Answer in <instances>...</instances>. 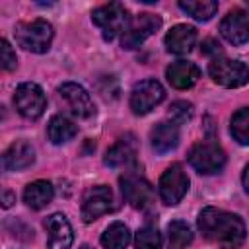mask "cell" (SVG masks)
Here are the masks:
<instances>
[{
  "instance_id": "cell-21",
  "label": "cell",
  "mask_w": 249,
  "mask_h": 249,
  "mask_svg": "<svg viewBox=\"0 0 249 249\" xmlns=\"http://www.w3.org/2000/svg\"><path fill=\"white\" fill-rule=\"evenodd\" d=\"M76 132H78L76 124L68 117H62V115H54L49 121V126H47V134H49V140L53 144L68 142V140H72L76 136Z\"/></svg>"
},
{
  "instance_id": "cell-29",
  "label": "cell",
  "mask_w": 249,
  "mask_h": 249,
  "mask_svg": "<svg viewBox=\"0 0 249 249\" xmlns=\"http://www.w3.org/2000/svg\"><path fill=\"white\" fill-rule=\"evenodd\" d=\"M206 54L208 53H220V45L216 43V41H212V39H208L206 43H204V49H202Z\"/></svg>"
},
{
  "instance_id": "cell-27",
  "label": "cell",
  "mask_w": 249,
  "mask_h": 249,
  "mask_svg": "<svg viewBox=\"0 0 249 249\" xmlns=\"http://www.w3.org/2000/svg\"><path fill=\"white\" fill-rule=\"evenodd\" d=\"M169 117H171V123L175 124L187 123L193 117V105L189 101H175L169 107Z\"/></svg>"
},
{
  "instance_id": "cell-10",
  "label": "cell",
  "mask_w": 249,
  "mask_h": 249,
  "mask_svg": "<svg viewBox=\"0 0 249 249\" xmlns=\"http://www.w3.org/2000/svg\"><path fill=\"white\" fill-rule=\"evenodd\" d=\"M121 191L134 208H150L154 202L152 185L136 171H124V175H121Z\"/></svg>"
},
{
  "instance_id": "cell-20",
  "label": "cell",
  "mask_w": 249,
  "mask_h": 249,
  "mask_svg": "<svg viewBox=\"0 0 249 249\" xmlns=\"http://www.w3.org/2000/svg\"><path fill=\"white\" fill-rule=\"evenodd\" d=\"M53 196H54V189L49 181H33L23 191V200L33 210H39V208L47 206L53 200Z\"/></svg>"
},
{
  "instance_id": "cell-23",
  "label": "cell",
  "mask_w": 249,
  "mask_h": 249,
  "mask_svg": "<svg viewBox=\"0 0 249 249\" xmlns=\"http://www.w3.org/2000/svg\"><path fill=\"white\" fill-rule=\"evenodd\" d=\"M179 8L187 12L196 21H208L218 12V2L214 0H181Z\"/></svg>"
},
{
  "instance_id": "cell-18",
  "label": "cell",
  "mask_w": 249,
  "mask_h": 249,
  "mask_svg": "<svg viewBox=\"0 0 249 249\" xmlns=\"http://www.w3.org/2000/svg\"><path fill=\"white\" fill-rule=\"evenodd\" d=\"M152 148L158 154H167L177 148L179 144V128L175 123H160L150 132Z\"/></svg>"
},
{
  "instance_id": "cell-12",
  "label": "cell",
  "mask_w": 249,
  "mask_h": 249,
  "mask_svg": "<svg viewBox=\"0 0 249 249\" xmlns=\"http://www.w3.org/2000/svg\"><path fill=\"white\" fill-rule=\"evenodd\" d=\"M111 202H113V193L109 187H105V185L91 187L86 193L84 202H82V220L86 224L97 220L99 216H103L111 210Z\"/></svg>"
},
{
  "instance_id": "cell-13",
  "label": "cell",
  "mask_w": 249,
  "mask_h": 249,
  "mask_svg": "<svg viewBox=\"0 0 249 249\" xmlns=\"http://www.w3.org/2000/svg\"><path fill=\"white\" fill-rule=\"evenodd\" d=\"M222 37L231 45H243L249 41V14L235 8L230 10L220 21Z\"/></svg>"
},
{
  "instance_id": "cell-30",
  "label": "cell",
  "mask_w": 249,
  "mask_h": 249,
  "mask_svg": "<svg viewBox=\"0 0 249 249\" xmlns=\"http://www.w3.org/2000/svg\"><path fill=\"white\" fill-rule=\"evenodd\" d=\"M14 198H16V196H14L12 193H8V191H6V193H4V208H8V206H12V202H14Z\"/></svg>"
},
{
  "instance_id": "cell-6",
  "label": "cell",
  "mask_w": 249,
  "mask_h": 249,
  "mask_svg": "<svg viewBox=\"0 0 249 249\" xmlns=\"http://www.w3.org/2000/svg\"><path fill=\"white\" fill-rule=\"evenodd\" d=\"M189 163L204 175L218 173L226 165V154L224 150L214 142H200L191 148L189 152Z\"/></svg>"
},
{
  "instance_id": "cell-31",
  "label": "cell",
  "mask_w": 249,
  "mask_h": 249,
  "mask_svg": "<svg viewBox=\"0 0 249 249\" xmlns=\"http://www.w3.org/2000/svg\"><path fill=\"white\" fill-rule=\"evenodd\" d=\"M243 187H245V191L249 193V165H247L245 171H243Z\"/></svg>"
},
{
  "instance_id": "cell-9",
  "label": "cell",
  "mask_w": 249,
  "mask_h": 249,
  "mask_svg": "<svg viewBox=\"0 0 249 249\" xmlns=\"http://www.w3.org/2000/svg\"><path fill=\"white\" fill-rule=\"evenodd\" d=\"M163 97H165V89L158 80H142L134 84L130 91V109L136 115H146L156 105H160Z\"/></svg>"
},
{
  "instance_id": "cell-2",
  "label": "cell",
  "mask_w": 249,
  "mask_h": 249,
  "mask_svg": "<svg viewBox=\"0 0 249 249\" xmlns=\"http://www.w3.org/2000/svg\"><path fill=\"white\" fill-rule=\"evenodd\" d=\"M16 41L19 43V47L31 51V53H47L53 37H54V29L47 19H33V21H23L16 25Z\"/></svg>"
},
{
  "instance_id": "cell-25",
  "label": "cell",
  "mask_w": 249,
  "mask_h": 249,
  "mask_svg": "<svg viewBox=\"0 0 249 249\" xmlns=\"http://www.w3.org/2000/svg\"><path fill=\"white\" fill-rule=\"evenodd\" d=\"M230 130L233 140H237L241 146H249V107H243L233 113Z\"/></svg>"
},
{
  "instance_id": "cell-17",
  "label": "cell",
  "mask_w": 249,
  "mask_h": 249,
  "mask_svg": "<svg viewBox=\"0 0 249 249\" xmlns=\"http://www.w3.org/2000/svg\"><path fill=\"white\" fill-rule=\"evenodd\" d=\"M35 161V152L31 148V144L23 142V140H18L14 142L2 156V165L6 171H19V169H25L29 167L31 163Z\"/></svg>"
},
{
  "instance_id": "cell-22",
  "label": "cell",
  "mask_w": 249,
  "mask_h": 249,
  "mask_svg": "<svg viewBox=\"0 0 249 249\" xmlns=\"http://www.w3.org/2000/svg\"><path fill=\"white\" fill-rule=\"evenodd\" d=\"M130 243V230L123 222H113L105 228L101 233V245L103 249H126Z\"/></svg>"
},
{
  "instance_id": "cell-5",
  "label": "cell",
  "mask_w": 249,
  "mask_h": 249,
  "mask_svg": "<svg viewBox=\"0 0 249 249\" xmlns=\"http://www.w3.org/2000/svg\"><path fill=\"white\" fill-rule=\"evenodd\" d=\"M58 99L66 107V111L78 119H89L95 115V105L89 93L74 82H64L58 86Z\"/></svg>"
},
{
  "instance_id": "cell-4",
  "label": "cell",
  "mask_w": 249,
  "mask_h": 249,
  "mask_svg": "<svg viewBox=\"0 0 249 249\" xmlns=\"http://www.w3.org/2000/svg\"><path fill=\"white\" fill-rule=\"evenodd\" d=\"M14 105L21 117L35 121L43 115L47 107V99H45L43 89L35 82H23L14 91Z\"/></svg>"
},
{
  "instance_id": "cell-14",
  "label": "cell",
  "mask_w": 249,
  "mask_h": 249,
  "mask_svg": "<svg viewBox=\"0 0 249 249\" xmlns=\"http://www.w3.org/2000/svg\"><path fill=\"white\" fill-rule=\"evenodd\" d=\"M47 228V245L49 249H70L74 241L72 226L62 214H51L45 220Z\"/></svg>"
},
{
  "instance_id": "cell-11",
  "label": "cell",
  "mask_w": 249,
  "mask_h": 249,
  "mask_svg": "<svg viewBox=\"0 0 249 249\" xmlns=\"http://www.w3.org/2000/svg\"><path fill=\"white\" fill-rule=\"evenodd\" d=\"M160 27H161V18L160 16L150 14V12H144V14L136 16L130 21L128 29L124 31V35H123V47L124 49H136V47H140Z\"/></svg>"
},
{
  "instance_id": "cell-7",
  "label": "cell",
  "mask_w": 249,
  "mask_h": 249,
  "mask_svg": "<svg viewBox=\"0 0 249 249\" xmlns=\"http://www.w3.org/2000/svg\"><path fill=\"white\" fill-rule=\"evenodd\" d=\"M187 189H189V177L179 163H173L171 167H167L158 183L160 198L163 204H169V206H175L177 202H181V198L187 195Z\"/></svg>"
},
{
  "instance_id": "cell-32",
  "label": "cell",
  "mask_w": 249,
  "mask_h": 249,
  "mask_svg": "<svg viewBox=\"0 0 249 249\" xmlns=\"http://www.w3.org/2000/svg\"><path fill=\"white\" fill-rule=\"evenodd\" d=\"M80 249H89V247H88V245H82V247H80Z\"/></svg>"
},
{
  "instance_id": "cell-28",
  "label": "cell",
  "mask_w": 249,
  "mask_h": 249,
  "mask_svg": "<svg viewBox=\"0 0 249 249\" xmlns=\"http://www.w3.org/2000/svg\"><path fill=\"white\" fill-rule=\"evenodd\" d=\"M0 62H2V68L8 70V72L14 70L16 64H18V60H16V53H14V49L10 47V43H8L6 39L0 41Z\"/></svg>"
},
{
  "instance_id": "cell-3",
  "label": "cell",
  "mask_w": 249,
  "mask_h": 249,
  "mask_svg": "<svg viewBox=\"0 0 249 249\" xmlns=\"http://www.w3.org/2000/svg\"><path fill=\"white\" fill-rule=\"evenodd\" d=\"M91 19L101 29L105 41H113L117 35H124V31L132 21L128 16V10L119 2L99 6L97 10H93Z\"/></svg>"
},
{
  "instance_id": "cell-16",
  "label": "cell",
  "mask_w": 249,
  "mask_h": 249,
  "mask_svg": "<svg viewBox=\"0 0 249 249\" xmlns=\"http://www.w3.org/2000/svg\"><path fill=\"white\" fill-rule=\"evenodd\" d=\"M196 43V29L187 23H179L171 27L165 35V47L173 54H187Z\"/></svg>"
},
{
  "instance_id": "cell-26",
  "label": "cell",
  "mask_w": 249,
  "mask_h": 249,
  "mask_svg": "<svg viewBox=\"0 0 249 249\" xmlns=\"http://www.w3.org/2000/svg\"><path fill=\"white\" fill-rule=\"evenodd\" d=\"M134 247L136 249H161V235H160L158 228H154V226L140 228L134 237Z\"/></svg>"
},
{
  "instance_id": "cell-19",
  "label": "cell",
  "mask_w": 249,
  "mask_h": 249,
  "mask_svg": "<svg viewBox=\"0 0 249 249\" xmlns=\"http://www.w3.org/2000/svg\"><path fill=\"white\" fill-rule=\"evenodd\" d=\"M136 156V144L130 138H121L117 144H113L105 154V165L109 167H126L134 161Z\"/></svg>"
},
{
  "instance_id": "cell-24",
  "label": "cell",
  "mask_w": 249,
  "mask_h": 249,
  "mask_svg": "<svg viewBox=\"0 0 249 249\" xmlns=\"http://www.w3.org/2000/svg\"><path fill=\"white\" fill-rule=\"evenodd\" d=\"M167 237H169V249H185L193 241L191 228L185 222H181V220L169 222V226H167Z\"/></svg>"
},
{
  "instance_id": "cell-15",
  "label": "cell",
  "mask_w": 249,
  "mask_h": 249,
  "mask_svg": "<svg viewBox=\"0 0 249 249\" xmlns=\"http://www.w3.org/2000/svg\"><path fill=\"white\" fill-rule=\"evenodd\" d=\"M167 82L177 89H189L200 78V68L189 60H175L165 70Z\"/></svg>"
},
{
  "instance_id": "cell-1",
  "label": "cell",
  "mask_w": 249,
  "mask_h": 249,
  "mask_svg": "<svg viewBox=\"0 0 249 249\" xmlns=\"http://www.w3.org/2000/svg\"><path fill=\"white\" fill-rule=\"evenodd\" d=\"M198 230L202 235L224 247V249H237L245 239V224L237 214L220 210V208H204L198 214Z\"/></svg>"
},
{
  "instance_id": "cell-8",
  "label": "cell",
  "mask_w": 249,
  "mask_h": 249,
  "mask_svg": "<svg viewBox=\"0 0 249 249\" xmlns=\"http://www.w3.org/2000/svg\"><path fill=\"white\" fill-rule=\"evenodd\" d=\"M208 72L212 80L224 88H239L249 82V68L241 60L216 58L210 62Z\"/></svg>"
}]
</instances>
